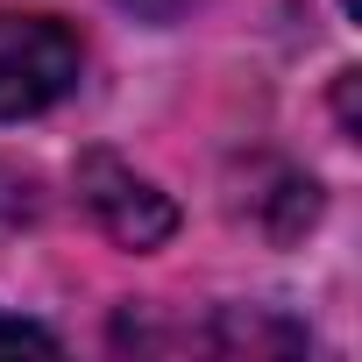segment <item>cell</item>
I'll use <instances>...</instances> for the list:
<instances>
[{
	"label": "cell",
	"mask_w": 362,
	"mask_h": 362,
	"mask_svg": "<svg viewBox=\"0 0 362 362\" xmlns=\"http://www.w3.org/2000/svg\"><path fill=\"white\" fill-rule=\"evenodd\" d=\"M71 185H78V206L107 228V242L121 249H163L177 235V206L170 192H156L142 170H128L114 149H86L78 170H71Z\"/></svg>",
	"instance_id": "7a4b0ae2"
},
{
	"label": "cell",
	"mask_w": 362,
	"mask_h": 362,
	"mask_svg": "<svg viewBox=\"0 0 362 362\" xmlns=\"http://www.w3.org/2000/svg\"><path fill=\"white\" fill-rule=\"evenodd\" d=\"M86 71L78 36L57 15H15L0 8V121H29L57 107Z\"/></svg>",
	"instance_id": "6da1fadb"
},
{
	"label": "cell",
	"mask_w": 362,
	"mask_h": 362,
	"mask_svg": "<svg viewBox=\"0 0 362 362\" xmlns=\"http://www.w3.org/2000/svg\"><path fill=\"white\" fill-rule=\"evenodd\" d=\"M0 348H57V334H43V327H29V320H8V313H0Z\"/></svg>",
	"instance_id": "277c9868"
},
{
	"label": "cell",
	"mask_w": 362,
	"mask_h": 362,
	"mask_svg": "<svg viewBox=\"0 0 362 362\" xmlns=\"http://www.w3.org/2000/svg\"><path fill=\"white\" fill-rule=\"evenodd\" d=\"M121 8H128V15H142V22H177L192 0H121Z\"/></svg>",
	"instance_id": "5b68a950"
},
{
	"label": "cell",
	"mask_w": 362,
	"mask_h": 362,
	"mask_svg": "<svg viewBox=\"0 0 362 362\" xmlns=\"http://www.w3.org/2000/svg\"><path fill=\"white\" fill-rule=\"evenodd\" d=\"M341 15H362V0H341Z\"/></svg>",
	"instance_id": "8992f818"
},
{
	"label": "cell",
	"mask_w": 362,
	"mask_h": 362,
	"mask_svg": "<svg viewBox=\"0 0 362 362\" xmlns=\"http://www.w3.org/2000/svg\"><path fill=\"white\" fill-rule=\"evenodd\" d=\"M36 214H43L36 177H29V170H15V163H0V242L22 235V228H36Z\"/></svg>",
	"instance_id": "3957f363"
}]
</instances>
